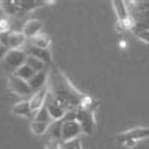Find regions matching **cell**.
Listing matches in <instances>:
<instances>
[{
  "mask_svg": "<svg viewBox=\"0 0 149 149\" xmlns=\"http://www.w3.org/2000/svg\"><path fill=\"white\" fill-rule=\"evenodd\" d=\"M47 88H49L50 94L66 108V111L79 110V108L82 107L85 96L72 85L69 82V79H68L61 71L52 69L49 72Z\"/></svg>",
  "mask_w": 149,
  "mask_h": 149,
  "instance_id": "6da1fadb",
  "label": "cell"
},
{
  "mask_svg": "<svg viewBox=\"0 0 149 149\" xmlns=\"http://www.w3.org/2000/svg\"><path fill=\"white\" fill-rule=\"evenodd\" d=\"M27 52L24 49H11L8 50V54L5 55V58H3V64H5V68H8L10 71L16 72L21 66H24L27 61Z\"/></svg>",
  "mask_w": 149,
  "mask_h": 149,
  "instance_id": "7a4b0ae2",
  "label": "cell"
},
{
  "mask_svg": "<svg viewBox=\"0 0 149 149\" xmlns=\"http://www.w3.org/2000/svg\"><path fill=\"white\" fill-rule=\"evenodd\" d=\"M77 121L82 127V132L86 135H90L93 132V127H94V115H93V110L85 107H80L77 110Z\"/></svg>",
  "mask_w": 149,
  "mask_h": 149,
  "instance_id": "3957f363",
  "label": "cell"
},
{
  "mask_svg": "<svg viewBox=\"0 0 149 149\" xmlns=\"http://www.w3.org/2000/svg\"><path fill=\"white\" fill-rule=\"evenodd\" d=\"M44 107L47 108V111H49L50 118L54 119V121L63 119L64 115H66V108H64L61 104H60L58 100L50 94V93H47V97H46V104H44Z\"/></svg>",
  "mask_w": 149,
  "mask_h": 149,
  "instance_id": "277c9868",
  "label": "cell"
},
{
  "mask_svg": "<svg viewBox=\"0 0 149 149\" xmlns=\"http://www.w3.org/2000/svg\"><path fill=\"white\" fill-rule=\"evenodd\" d=\"M8 88H10L13 93H16V94H21V96H30V94H33V91H31L29 82H25V80L16 77L14 74H11L10 77H8Z\"/></svg>",
  "mask_w": 149,
  "mask_h": 149,
  "instance_id": "5b68a950",
  "label": "cell"
},
{
  "mask_svg": "<svg viewBox=\"0 0 149 149\" xmlns=\"http://www.w3.org/2000/svg\"><path fill=\"white\" fill-rule=\"evenodd\" d=\"M149 136V129L146 127H136V129H132V130H127L124 134L118 135V141L126 144L129 141H134L136 143L138 140H143V138H148Z\"/></svg>",
  "mask_w": 149,
  "mask_h": 149,
  "instance_id": "8992f818",
  "label": "cell"
},
{
  "mask_svg": "<svg viewBox=\"0 0 149 149\" xmlns=\"http://www.w3.org/2000/svg\"><path fill=\"white\" fill-rule=\"evenodd\" d=\"M82 132V127H80L79 121H68V123H63V132H61V143L63 141H71V140H75Z\"/></svg>",
  "mask_w": 149,
  "mask_h": 149,
  "instance_id": "52a82bcc",
  "label": "cell"
},
{
  "mask_svg": "<svg viewBox=\"0 0 149 149\" xmlns=\"http://www.w3.org/2000/svg\"><path fill=\"white\" fill-rule=\"evenodd\" d=\"M47 93H49V88L44 86L42 90L33 93V96L30 97V108H31V113H33V116L44 107V104H46V97H47Z\"/></svg>",
  "mask_w": 149,
  "mask_h": 149,
  "instance_id": "ba28073f",
  "label": "cell"
},
{
  "mask_svg": "<svg viewBox=\"0 0 149 149\" xmlns=\"http://www.w3.org/2000/svg\"><path fill=\"white\" fill-rule=\"evenodd\" d=\"M42 29V22L38 21V19H30V21L25 22V25H24L22 29V33L25 35V38H35V36L39 35V31Z\"/></svg>",
  "mask_w": 149,
  "mask_h": 149,
  "instance_id": "9c48e42d",
  "label": "cell"
},
{
  "mask_svg": "<svg viewBox=\"0 0 149 149\" xmlns=\"http://www.w3.org/2000/svg\"><path fill=\"white\" fill-rule=\"evenodd\" d=\"M25 52H27V55H29V57H35V58L44 61L46 64L52 61L49 49H39V47H35V46H31V44H30V46H27Z\"/></svg>",
  "mask_w": 149,
  "mask_h": 149,
  "instance_id": "30bf717a",
  "label": "cell"
},
{
  "mask_svg": "<svg viewBox=\"0 0 149 149\" xmlns=\"http://www.w3.org/2000/svg\"><path fill=\"white\" fill-rule=\"evenodd\" d=\"M47 79H49V74H47L46 71H42V72H36L35 77L29 82V85H30V88H31V91L36 93V91L42 90L44 86H47Z\"/></svg>",
  "mask_w": 149,
  "mask_h": 149,
  "instance_id": "8fae6325",
  "label": "cell"
},
{
  "mask_svg": "<svg viewBox=\"0 0 149 149\" xmlns=\"http://www.w3.org/2000/svg\"><path fill=\"white\" fill-rule=\"evenodd\" d=\"M113 8L116 17H118V22H126L129 17H130V11L126 5V2H121V0H115L113 2Z\"/></svg>",
  "mask_w": 149,
  "mask_h": 149,
  "instance_id": "7c38bea8",
  "label": "cell"
},
{
  "mask_svg": "<svg viewBox=\"0 0 149 149\" xmlns=\"http://www.w3.org/2000/svg\"><path fill=\"white\" fill-rule=\"evenodd\" d=\"M61 132H63V119L54 121L47 129V135H49L50 141H60L61 140Z\"/></svg>",
  "mask_w": 149,
  "mask_h": 149,
  "instance_id": "4fadbf2b",
  "label": "cell"
},
{
  "mask_svg": "<svg viewBox=\"0 0 149 149\" xmlns=\"http://www.w3.org/2000/svg\"><path fill=\"white\" fill-rule=\"evenodd\" d=\"M27 42V38L24 33H19V31H11L10 33V42H8V49H19L24 44Z\"/></svg>",
  "mask_w": 149,
  "mask_h": 149,
  "instance_id": "5bb4252c",
  "label": "cell"
},
{
  "mask_svg": "<svg viewBox=\"0 0 149 149\" xmlns=\"http://www.w3.org/2000/svg\"><path fill=\"white\" fill-rule=\"evenodd\" d=\"M13 113L17 116H33L30 108V100H22V102H17L13 107Z\"/></svg>",
  "mask_w": 149,
  "mask_h": 149,
  "instance_id": "9a60e30c",
  "label": "cell"
},
{
  "mask_svg": "<svg viewBox=\"0 0 149 149\" xmlns=\"http://www.w3.org/2000/svg\"><path fill=\"white\" fill-rule=\"evenodd\" d=\"M35 74H36V72H35L33 69H31L30 66H27V64H24V66H21L17 71L14 72V75H16V77H19V79L25 80V82H30V80L35 77Z\"/></svg>",
  "mask_w": 149,
  "mask_h": 149,
  "instance_id": "2e32d148",
  "label": "cell"
},
{
  "mask_svg": "<svg viewBox=\"0 0 149 149\" xmlns=\"http://www.w3.org/2000/svg\"><path fill=\"white\" fill-rule=\"evenodd\" d=\"M47 2H33V0H30V2H27V0H22V2H19V0H16V5L19 6V11H31V10H36L38 6H42L46 5Z\"/></svg>",
  "mask_w": 149,
  "mask_h": 149,
  "instance_id": "e0dca14e",
  "label": "cell"
},
{
  "mask_svg": "<svg viewBox=\"0 0 149 149\" xmlns=\"http://www.w3.org/2000/svg\"><path fill=\"white\" fill-rule=\"evenodd\" d=\"M30 41H31V46L39 47V49H47V47H49V44H50V38L47 35H41V33H39L38 36L31 38Z\"/></svg>",
  "mask_w": 149,
  "mask_h": 149,
  "instance_id": "ac0fdd59",
  "label": "cell"
},
{
  "mask_svg": "<svg viewBox=\"0 0 149 149\" xmlns=\"http://www.w3.org/2000/svg\"><path fill=\"white\" fill-rule=\"evenodd\" d=\"M33 121H38V123H44V124H50L54 123V119L50 118V115H49V111H47V108L46 107H42L41 110L38 111V113L35 115V118H33Z\"/></svg>",
  "mask_w": 149,
  "mask_h": 149,
  "instance_id": "d6986e66",
  "label": "cell"
},
{
  "mask_svg": "<svg viewBox=\"0 0 149 149\" xmlns=\"http://www.w3.org/2000/svg\"><path fill=\"white\" fill-rule=\"evenodd\" d=\"M25 64H27V66H30L35 72H42L44 66H46V63L41 61V60H38V58H35V57H27Z\"/></svg>",
  "mask_w": 149,
  "mask_h": 149,
  "instance_id": "ffe728a7",
  "label": "cell"
},
{
  "mask_svg": "<svg viewBox=\"0 0 149 149\" xmlns=\"http://www.w3.org/2000/svg\"><path fill=\"white\" fill-rule=\"evenodd\" d=\"M2 8H3V11H5L6 14H10V16H13L16 13H19V6L16 5V2H13V0H3L2 3Z\"/></svg>",
  "mask_w": 149,
  "mask_h": 149,
  "instance_id": "44dd1931",
  "label": "cell"
},
{
  "mask_svg": "<svg viewBox=\"0 0 149 149\" xmlns=\"http://www.w3.org/2000/svg\"><path fill=\"white\" fill-rule=\"evenodd\" d=\"M30 129L35 135H44L49 129V124H44V123H38V121H31Z\"/></svg>",
  "mask_w": 149,
  "mask_h": 149,
  "instance_id": "7402d4cb",
  "label": "cell"
},
{
  "mask_svg": "<svg viewBox=\"0 0 149 149\" xmlns=\"http://www.w3.org/2000/svg\"><path fill=\"white\" fill-rule=\"evenodd\" d=\"M61 149H83L82 143H80L79 138L71 140V141H63L61 143Z\"/></svg>",
  "mask_w": 149,
  "mask_h": 149,
  "instance_id": "603a6c76",
  "label": "cell"
},
{
  "mask_svg": "<svg viewBox=\"0 0 149 149\" xmlns=\"http://www.w3.org/2000/svg\"><path fill=\"white\" fill-rule=\"evenodd\" d=\"M10 33H11L10 30H6V31H0V44H2V46L8 47V42H10Z\"/></svg>",
  "mask_w": 149,
  "mask_h": 149,
  "instance_id": "cb8c5ba5",
  "label": "cell"
},
{
  "mask_svg": "<svg viewBox=\"0 0 149 149\" xmlns=\"http://www.w3.org/2000/svg\"><path fill=\"white\" fill-rule=\"evenodd\" d=\"M68 121H77V110L66 111V115L63 118V123H68Z\"/></svg>",
  "mask_w": 149,
  "mask_h": 149,
  "instance_id": "d4e9b609",
  "label": "cell"
},
{
  "mask_svg": "<svg viewBox=\"0 0 149 149\" xmlns=\"http://www.w3.org/2000/svg\"><path fill=\"white\" fill-rule=\"evenodd\" d=\"M46 149H61V143L60 141H47Z\"/></svg>",
  "mask_w": 149,
  "mask_h": 149,
  "instance_id": "484cf974",
  "label": "cell"
},
{
  "mask_svg": "<svg viewBox=\"0 0 149 149\" xmlns=\"http://www.w3.org/2000/svg\"><path fill=\"white\" fill-rule=\"evenodd\" d=\"M116 31H119V33H123V31H126L127 30V27H126V24L124 22H116Z\"/></svg>",
  "mask_w": 149,
  "mask_h": 149,
  "instance_id": "4316f807",
  "label": "cell"
},
{
  "mask_svg": "<svg viewBox=\"0 0 149 149\" xmlns=\"http://www.w3.org/2000/svg\"><path fill=\"white\" fill-rule=\"evenodd\" d=\"M8 50H10V49H8V47H5V46H2V44H0V58H5V55L8 54Z\"/></svg>",
  "mask_w": 149,
  "mask_h": 149,
  "instance_id": "83f0119b",
  "label": "cell"
}]
</instances>
